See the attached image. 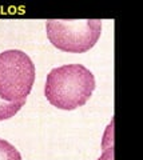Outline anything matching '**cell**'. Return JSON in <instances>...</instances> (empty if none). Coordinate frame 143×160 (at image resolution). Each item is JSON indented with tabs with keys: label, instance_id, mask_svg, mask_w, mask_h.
<instances>
[{
	"label": "cell",
	"instance_id": "cell-1",
	"mask_svg": "<svg viewBox=\"0 0 143 160\" xmlns=\"http://www.w3.org/2000/svg\"><path fill=\"white\" fill-rule=\"evenodd\" d=\"M95 89V78L82 64H66L47 75L44 96L54 107L72 111L84 106Z\"/></svg>",
	"mask_w": 143,
	"mask_h": 160
},
{
	"label": "cell",
	"instance_id": "cell-2",
	"mask_svg": "<svg viewBox=\"0 0 143 160\" xmlns=\"http://www.w3.org/2000/svg\"><path fill=\"white\" fill-rule=\"evenodd\" d=\"M46 29L54 47L70 53H84L99 40L102 20H47Z\"/></svg>",
	"mask_w": 143,
	"mask_h": 160
},
{
	"label": "cell",
	"instance_id": "cell-3",
	"mask_svg": "<svg viewBox=\"0 0 143 160\" xmlns=\"http://www.w3.org/2000/svg\"><path fill=\"white\" fill-rule=\"evenodd\" d=\"M35 66L27 53L8 49L0 53V98L26 102L35 82Z\"/></svg>",
	"mask_w": 143,
	"mask_h": 160
},
{
	"label": "cell",
	"instance_id": "cell-6",
	"mask_svg": "<svg viewBox=\"0 0 143 160\" xmlns=\"http://www.w3.org/2000/svg\"><path fill=\"white\" fill-rule=\"evenodd\" d=\"M111 128H112V123L108 126V129L105 135V140H103V155L99 158V160H114V140H112V135H111V138H108Z\"/></svg>",
	"mask_w": 143,
	"mask_h": 160
},
{
	"label": "cell",
	"instance_id": "cell-4",
	"mask_svg": "<svg viewBox=\"0 0 143 160\" xmlns=\"http://www.w3.org/2000/svg\"><path fill=\"white\" fill-rule=\"evenodd\" d=\"M24 104L26 102H7L0 98V122L13 118Z\"/></svg>",
	"mask_w": 143,
	"mask_h": 160
},
{
	"label": "cell",
	"instance_id": "cell-5",
	"mask_svg": "<svg viewBox=\"0 0 143 160\" xmlns=\"http://www.w3.org/2000/svg\"><path fill=\"white\" fill-rule=\"evenodd\" d=\"M0 160H22V155L11 143L0 139Z\"/></svg>",
	"mask_w": 143,
	"mask_h": 160
}]
</instances>
